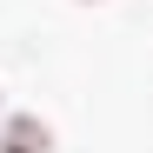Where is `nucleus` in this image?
I'll use <instances>...</instances> for the list:
<instances>
[{
    "mask_svg": "<svg viewBox=\"0 0 153 153\" xmlns=\"http://www.w3.org/2000/svg\"><path fill=\"white\" fill-rule=\"evenodd\" d=\"M0 153H53L47 120H33V113H7V120H0Z\"/></svg>",
    "mask_w": 153,
    "mask_h": 153,
    "instance_id": "f257e3e1",
    "label": "nucleus"
}]
</instances>
